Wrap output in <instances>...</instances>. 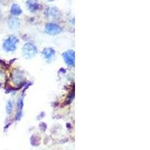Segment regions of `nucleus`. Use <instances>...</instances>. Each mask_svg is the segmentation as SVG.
Segmentation results:
<instances>
[{
	"mask_svg": "<svg viewBox=\"0 0 150 150\" xmlns=\"http://www.w3.org/2000/svg\"><path fill=\"white\" fill-rule=\"evenodd\" d=\"M37 53V47L33 44H26L23 47V55L26 58H32Z\"/></svg>",
	"mask_w": 150,
	"mask_h": 150,
	"instance_id": "nucleus-1",
	"label": "nucleus"
},
{
	"mask_svg": "<svg viewBox=\"0 0 150 150\" xmlns=\"http://www.w3.org/2000/svg\"><path fill=\"white\" fill-rule=\"evenodd\" d=\"M18 42V39L14 36H10L6 39L3 44V48L8 52H12L16 50V44Z\"/></svg>",
	"mask_w": 150,
	"mask_h": 150,
	"instance_id": "nucleus-2",
	"label": "nucleus"
},
{
	"mask_svg": "<svg viewBox=\"0 0 150 150\" xmlns=\"http://www.w3.org/2000/svg\"><path fill=\"white\" fill-rule=\"evenodd\" d=\"M75 55H74V52L73 50H68L63 54V58L66 64L68 65L72 66L74 65V62H75Z\"/></svg>",
	"mask_w": 150,
	"mask_h": 150,
	"instance_id": "nucleus-3",
	"label": "nucleus"
},
{
	"mask_svg": "<svg viewBox=\"0 0 150 150\" xmlns=\"http://www.w3.org/2000/svg\"><path fill=\"white\" fill-rule=\"evenodd\" d=\"M46 31L50 35H57L60 33L62 29L57 24H48L46 26Z\"/></svg>",
	"mask_w": 150,
	"mask_h": 150,
	"instance_id": "nucleus-4",
	"label": "nucleus"
},
{
	"mask_svg": "<svg viewBox=\"0 0 150 150\" xmlns=\"http://www.w3.org/2000/svg\"><path fill=\"white\" fill-rule=\"evenodd\" d=\"M28 9L32 12H35L40 8V5L38 0H28L26 2Z\"/></svg>",
	"mask_w": 150,
	"mask_h": 150,
	"instance_id": "nucleus-5",
	"label": "nucleus"
},
{
	"mask_svg": "<svg viewBox=\"0 0 150 150\" xmlns=\"http://www.w3.org/2000/svg\"><path fill=\"white\" fill-rule=\"evenodd\" d=\"M42 53H43L45 59L49 61L53 59V58L54 57L55 50L52 48H45L43 50V52H42Z\"/></svg>",
	"mask_w": 150,
	"mask_h": 150,
	"instance_id": "nucleus-6",
	"label": "nucleus"
},
{
	"mask_svg": "<svg viewBox=\"0 0 150 150\" xmlns=\"http://www.w3.org/2000/svg\"><path fill=\"white\" fill-rule=\"evenodd\" d=\"M11 13L14 16H19L22 14V10L18 5L14 4L11 8Z\"/></svg>",
	"mask_w": 150,
	"mask_h": 150,
	"instance_id": "nucleus-7",
	"label": "nucleus"
},
{
	"mask_svg": "<svg viewBox=\"0 0 150 150\" xmlns=\"http://www.w3.org/2000/svg\"><path fill=\"white\" fill-rule=\"evenodd\" d=\"M12 110V104L11 102H8V105H7V111H8V113H11Z\"/></svg>",
	"mask_w": 150,
	"mask_h": 150,
	"instance_id": "nucleus-8",
	"label": "nucleus"
},
{
	"mask_svg": "<svg viewBox=\"0 0 150 150\" xmlns=\"http://www.w3.org/2000/svg\"><path fill=\"white\" fill-rule=\"evenodd\" d=\"M48 1H50V2H52V1H53V0H48Z\"/></svg>",
	"mask_w": 150,
	"mask_h": 150,
	"instance_id": "nucleus-9",
	"label": "nucleus"
},
{
	"mask_svg": "<svg viewBox=\"0 0 150 150\" xmlns=\"http://www.w3.org/2000/svg\"><path fill=\"white\" fill-rule=\"evenodd\" d=\"M0 17H1V11H0Z\"/></svg>",
	"mask_w": 150,
	"mask_h": 150,
	"instance_id": "nucleus-10",
	"label": "nucleus"
}]
</instances>
